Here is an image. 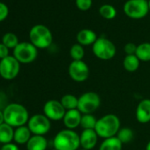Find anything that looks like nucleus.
Here are the masks:
<instances>
[{"label":"nucleus","instance_id":"nucleus-1","mask_svg":"<svg viewBox=\"0 0 150 150\" xmlns=\"http://www.w3.org/2000/svg\"><path fill=\"white\" fill-rule=\"evenodd\" d=\"M5 123L17 128L22 125H27L30 117L27 108L18 103H12L7 105L3 110Z\"/></svg>","mask_w":150,"mask_h":150},{"label":"nucleus","instance_id":"nucleus-2","mask_svg":"<svg viewBox=\"0 0 150 150\" xmlns=\"http://www.w3.org/2000/svg\"><path fill=\"white\" fill-rule=\"evenodd\" d=\"M120 128L121 122L119 117L114 114H107L97 119L95 130L99 138L105 139L117 136Z\"/></svg>","mask_w":150,"mask_h":150},{"label":"nucleus","instance_id":"nucleus-3","mask_svg":"<svg viewBox=\"0 0 150 150\" xmlns=\"http://www.w3.org/2000/svg\"><path fill=\"white\" fill-rule=\"evenodd\" d=\"M53 146L57 150H79L81 147L80 135L74 130L65 128L56 134Z\"/></svg>","mask_w":150,"mask_h":150},{"label":"nucleus","instance_id":"nucleus-4","mask_svg":"<svg viewBox=\"0 0 150 150\" xmlns=\"http://www.w3.org/2000/svg\"><path fill=\"white\" fill-rule=\"evenodd\" d=\"M28 35L29 42L37 49H47L53 42V35L50 29L42 24H37L32 27Z\"/></svg>","mask_w":150,"mask_h":150},{"label":"nucleus","instance_id":"nucleus-5","mask_svg":"<svg viewBox=\"0 0 150 150\" xmlns=\"http://www.w3.org/2000/svg\"><path fill=\"white\" fill-rule=\"evenodd\" d=\"M94 55L101 60H110L117 53L115 44L106 37H98L96 42L92 45Z\"/></svg>","mask_w":150,"mask_h":150},{"label":"nucleus","instance_id":"nucleus-6","mask_svg":"<svg viewBox=\"0 0 150 150\" xmlns=\"http://www.w3.org/2000/svg\"><path fill=\"white\" fill-rule=\"evenodd\" d=\"M13 56L21 64H30L38 56V49L30 42H21L13 51Z\"/></svg>","mask_w":150,"mask_h":150},{"label":"nucleus","instance_id":"nucleus-7","mask_svg":"<svg viewBox=\"0 0 150 150\" xmlns=\"http://www.w3.org/2000/svg\"><path fill=\"white\" fill-rule=\"evenodd\" d=\"M124 13L131 19H142L149 12L148 1L146 0H127L124 4Z\"/></svg>","mask_w":150,"mask_h":150},{"label":"nucleus","instance_id":"nucleus-8","mask_svg":"<svg viewBox=\"0 0 150 150\" xmlns=\"http://www.w3.org/2000/svg\"><path fill=\"white\" fill-rule=\"evenodd\" d=\"M101 105L100 96L93 91H88L82 94L79 97L78 110L81 114H92Z\"/></svg>","mask_w":150,"mask_h":150},{"label":"nucleus","instance_id":"nucleus-9","mask_svg":"<svg viewBox=\"0 0 150 150\" xmlns=\"http://www.w3.org/2000/svg\"><path fill=\"white\" fill-rule=\"evenodd\" d=\"M21 63L13 57L8 56L0 60V76L6 81L14 80L20 73Z\"/></svg>","mask_w":150,"mask_h":150},{"label":"nucleus","instance_id":"nucleus-10","mask_svg":"<svg viewBox=\"0 0 150 150\" xmlns=\"http://www.w3.org/2000/svg\"><path fill=\"white\" fill-rule=\"evenodd\" d=\"M89 67L83 60H72L68 66L70 78L78 83L86 81L89 77Z\"/></svg>","mask_w":150,"mask_h":150},{"label":"nucleus","instance_id":"nucleus-11","mask_svg":"<svg viewBox=\"0 0 150 150\" xmlns=\"http://www.w3.org/2000/svg\"><path fill=\"white\" fill-rule=\"evenodd\" d=\"M27 125L33 135L44 136L51 128V121L44 114H35L30 117Z\"/></svg>","mask_w":150,"mask_h":150},{"label":"nucleus","instance_id":"nucleus-12","mask_svg":"<svg viewBox=\"0 0 150 150\" xmlns=\"http://www.w3.org/2000/svg\"><path fill=\"white\" fill-rule=\"evenodd\" d=\"M43 114L50 121H59L63 120L64 116L66 112L65 109L63 107L60 101L51 99L47 101L43 105Z\"/></svg>","mask_w":150,"mask_h":150},{"label":"nucleus","instance_id":"nucleus-13","mask_svg":"<svg viewBox=\"0 0 150 150\" xmlns=\"http://www.w3.org/2000/svg\"><path fill=\"white\" fill-rule=\"evenodd\" d=\"M99 136L95 129L82 130L80 134L81 147L85 150H92L98 142Z\"/></svg>","mask_w":150,"mask_h":150},{"label":"nucleus","instance_id":"nucleus-14","mask_svg":"<svg viewBox=\"0 0 150 150\" xmlns=\"http://www.w3.org/2000/svg\"><path fill=\"white\" fill-rule=\"evenodd\" d=\"M81 117H82V114L78 109L71 110H66L62 121L66 129L75 130L79 126H81Z\"/></svg>","mask_w":150,"mask_h":150},{"label":"nucleus","instance_id":"nucleus-15","mask_svg":"<svg viewBox=\"0 0 150 150\" xmlns=\"http://www.w3.org/2000/svg\"><path fill=\"white\" fill-rule=\"evenodd\" d=\"M135 117L139 123L147 124L150 122V99L141 100L135 111Z\"/></svg>","mask_w":150,"mask_h":150},{"label":"nucleus","instance_id":"nucleus-16","mask_svg":"<svg viewBox=\"0 0 150 150\" xmlns=\"http://www.w3.org/2000/svg\"><path fill=\"white\" fill-rule=\"evenodd\" d=\"M97 35L95 31L89 28H83L80 30L76 35L77 42L82 46H89L93 45L97 40Z\"/></svg>","mask_w":150,"mask_h":150},{"label":"nucleus","instance_id":"nucleus-17","mask_svg":"<svg viewBox=\"0 0 150 150\" xmlns=\"http://www.w3.org/2000/svg\"><path fill=\"white\" fill-rule=\"evenodd\" d=\"M32 135L33 134L28 125H22L14 129L13 141L17 145H27Z\"/></svg>","mask_w":150,"mask_h":150},{"label":"nucleus","instance_id":"nucleus-18","mask_svg":"<svg viewBox=\"0 0 150 150\" xmlns=\"http://www.w3.org/2000/svg\"><path fill=\"white\" fill-rule=\"evenodd\" d=\"M48 147V140L42 135H32L27 143L28 150H46Z\"/></svg>","mask_w":150,"mask_h":150},{"label":"nucleus","instance_id":"nucleus-19","mask_svg":"<svg viewBox=\"0 0 150 150\" xmlns=\"http://www.w3.org/2000/svg\"><path fill=\"white\" fill-rule=\"evenodd\" d=\"M14 128L6 123L0 125V143L2 145L11 143L13 141Z\"/></svg>","mask_w":150,"mask_h":150},{"label":"nucleus","instance_id":"nucleus-20","mask_svg":"<svg viewBox=\"0 0 150 150\" xmlns=\"http://www.w3.org/2000/svg\"><path fill=\"white\" fill-rule=\"evenodd\" d=\"M140 61L136 55H125L123 60V66L128 72H134L139 67Z\"/></svg>","mask_w":150,"mask_h":150},{"label":"nucleus","instance_id":"nucleus-21","mask_svg":"<svg viewBox=\"0 0 150 150\" xmlns=\"http://www.w3.org/2000/svg\"><path fill=\"white\" fill-rule=\"evenodd\" d=\"M123 144L115 136L109 139H105L100 145L99 150H122Z\"/></svg>","mask_w":150,"mask_h":150},{"label":"nucleus","instance_id":"nucleus-22","mask_svg":"<svg viewBox=\"0 0 150 150\" xmlns=\"http://www.w3.org/2000/svg\"><path fill=\"white\" fill-rule=\"evenodd\" d=\"M60 103H62L65 110H76L78 109L79 97L75 96L74 95H71V94H66L61 97Z\"/></svg>","mask_w":150,"mask_h":150},{"label":"nucleus","instance_id":"nucleus-23","mask_svg":"<svg viewBox=\"0 0 150 150\" xmlns=\"http://www.w3.org/2000/svg\"><path fill=\"white\" fill-rule=\"evenodd\" d=\"M137 57L141 62L150 61V42H142L137 46L136 54Z\"/></svg>","mask_w":150,"mask_h":150},{"label":"nucleus","instance_id":"nucleus-24","mask_svg":"<svg viewBox=\"0 0 150 150\" xmlns=\"http://www.w3.org/2000/svg\"><path fill=\"white\" fill-rule=\"evenodd\" d=\"M120 142L124 145V144H128L130 142H132L134 139V132L129 128V127H122L119 129L117 136H116Z\"/></svg>","mask_w":150,"mask_h":150},{"label":"nucleus","instance_id":"nucleus-25","mask_svg":"<svg viewBox=\"0 0 150 150\" xmlns=\"http://www.w3.org/2000/svg\"><path fill=\"white\" fill-rule=\"evenodd\" d=\"M99 13L106 20H112L117 16V10L112 5L103 4L99 8Z\"/></svg>","mask_w":150,"mask_h":150},{"label":"nucleus","instance_id":"nucleus-26","mask_svg":"<svg viewBox=\"0 0 150 150\" xmlns=\"http://www.w3.org/2000/svg\"><path fill=\"white\" fill-rule=\"evenodd\" d=\"M1 42L5 44L9 50L11 49L14 50L17 47V45L20 43L18 36L14 33H11V32H8L3 35Z\"/></svg>","mask_w":150,"mask_h":150},{"label":"nucleus","instance_id":"nucleus-27","mask_svg":"<svg viewBox=\"0 0 150 150\" xmlns=\"http://www.w3.org/2000/svg\"><path fill=\"white\" fill-rule=\"evenodd\" d=\"M97 119L92 114H82L81 121V127L82 130H88V129H95L96 125Z\"/></svg>","mask_w":150,"mask_h":150},{"label":"nucleus","instance_id":"nucleus-28","mask_svg":"<svg viewBox=\"0 0 150 150\" xmlns=\"http://www.w3.org/2000/svg\"><path fill=\"white\" fill-rule=\"evenodd\" d=\"M70 57L72 60H83L85 57V50L84 46L81 45L80 43L73 44L70 49Z\"/></svg>","mask_w":150,"mask_h":150},{"label":"nucleus","instance_id":"nucleus-29","mask_svg":"<svg viewBox=\"0 0 150 150\" xmlns=\"http://www.w3.org/2000/svg\"><path fill=\"white\" fill-rule=\"evenodd\" d=\"M93 4V0H75V5L77 8L81 11H88Z\"/></svg>","mask_w":150,"mask_h":150},{"label":"nucleus","instance_id":"nucleus-30","mask_svg":"<svg viewBox=\"0 0 150 150\" xmlns=\"http://www.w3.org/2000/svg\"><path fill=\"white\" fill-rule=\"evenodd\" d=\"M9 14V8L8 6L3 3V2H0V22L4 21Z\"/></svg>","mask_w":150,"mask_h":150},{"label":"nucleus","instance_id":"nucleus-31","mask_svg":"<svg viewBox=\"0 0 150 150\" xmlns=\"http://www.w3.org/2000/svg\"><path fill=\"white\" fill-rule=\"evenodd\" d=\"M137 46L138 45H136L133 42H127L124 47L125 53L126 55H135L137 50Z\"/></svg>","mask_w":150,"mask_h":150},{"label":"nucleus","instance_id":"nucleus-32","mask_svg":"<svg viewBox=\"0 0 150 150\" xmlns=\"http://www.w3.org/2000/svg\"><path fill=\"white\" fill-rule=\"evenodd\" d=\"M9 50H10L5 44H3L2 42H0V60L4 59L5 57L10 56L9 55Z\"/></svg>","mask_w":150,"mask_h":150},{"label":"nucleus","instance_id":"nucleus-33","mask_svg":"<svg viewBox=\"0 0 150 150\" xmlns=\"http://www.w3.org/2000/svg\"><path fill=\"white\" fill-rule=\"evenodd\" d=\"M0 150H20V148L19 145H17L14 142H11L2 145V146L0 147Z\"/></svg>","mask_w":150,"mask_h":150},{"label":"nucleus","instance_id":"nucleus-34","mask_svg":"<svg viewBox=\"0 0 150 150\" xmlns=\"http://www.w3.org/2000/svg\"><path fill=\"white\" fill-rule=\"evenodd\" d=\"M5 123V117H4V112L0 110V125Z\"/></svg>","mask_w":150,"mask_h":150},{"label":"nucleus","instance_id":"nucleus-35","mask_svg":"<svg viewBox=\"0 0 150 150\" xmlns=\"http://www.w3.org/2000/svg\"><path fill=\"white\" fill-rule=\"evenodd\" d=\"M146 150H150V140L146 143Z\"/></svg>","mask_w":150,"mask_h":150},{"label":"nucleus","instance_id":"nucleus-36","mask_svg":"<svg viewBox=\"0 0 150 150\" xmlns=\"http://www.w3.org/2000/svg\"><path fill=\"white\" fill-rule=\"evenodd\" d=\"M148 7H149V11H150V0H148Z\"/></svg>","mask_w":150,"mask_h":150},{"label":"nucleus","instance_id":"nucleus-37","mask_svg":"<svg viewBox=\"0 0 150 150\" xmlns=\"http://www.w3.org/2000/svg\"><path fill=\"white\" fill-rule=\"evenodd\" d=\"M79 150H85V149H82V148H81V149H79Z\"/></svg>","mask_w":150,"mask_h":150},{"label":"nucleus","instance_id":"nucleus-38","mask_svg":"<svg viewBox=\"0 0 150 150\" xmlns=\"http://www.w3.org/2000/svg\"><path fill=\"white\" fill-rule=\"evenodd\" d=\"M52 150H57V149H55V148H54V149H52Z\"/></svg>","mask_w":150,"mask_h":150},{"label":"nucleus","instance_id":"nucleus-39","mask_svg":"<svg viewBox=\"0 0 150 150\" xmlns=\"http://www.w3.org/2000/svg\"><path fill=\"white\" fill-rule=\"evenodd\" d=\"M146 1H148V0H146Z\"/></svg>","mask_w":150,"mask_h":150}]
</instances>
